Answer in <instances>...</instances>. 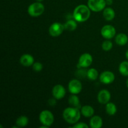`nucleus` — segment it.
Wrapping results in <instances>:
<instances>
[{
  "instance_id": "nucleus-1",
  "label": "nucleus",
  "mask_w": 128,
  "mask_h": 128,
  "mask_svg": "<svg viewBox=\"0 0 128 128\" xmlns=\"http://www.w3.org/2000/svg\"><path fill=\"white\" fill-rule=\"evenodd\" d=\"M80 109L76 107L66 108L62 112V118L65 121L70 124H74L77 123L81 118Z\"/></svg>"
},
{
  "instance_id": "nucleus-2",
  "label": "nucleus",
  "mask_w": 128,
  "mask_h": 128,
  "mask_svg": "<svg viewBox=\"0 0 128 128\" xmlns=\"http://www.w3.org/2000/svg\"><path fill=\"white\" fill-rule=\"evenodd\" d=\"M91 16V10L88 6L80 4L75 8L72 13L73 18L77 22H83L89 20Z\"/></svg>"
},
{
  "instance_id": "nucleus-3",
  "label": "nucleus",
  "mask_w": 128,
  "mask_h": 128,
  "mask_svg": "<svg viewBox=\"0 0 128 128\" xmlns=\"http://www.w3.org/2000/svg\"><path fill=\"white\" fill-rule=\"evenodd\" d=\"M44 6L41 2H33L29 6L28 13L32 17H38L44 12Z\"/></svg>"
},
{
  "instance_id": "nucleus-4",
  "label": "nucleus",
  "mask_w": 128,
  "mask_h": 128,
  "mask_svg": "<svg viewBox=\"0 0 128 128\" xmlns=\"http://www.w3.org/2000/svg\"><path fill=\"white\" fill-rule=\"evenodd\" d=\"M39 120L42 125L50 127L54 121V117L52 112L49 110H44L41 111L39 116Z\"/></svg>"
},
{
  "instance_id": "nucleus-5",
  "label": "nucleus",
  "mask_w": 128,
  "mask_h": 128,
  "mask_svg": "<svg viewBox=\"0 0 128 128\" xmlns=\"http://www.w3.org/2000/svg\"><path fill=\"white\" fill-rule=\"evenodd\" d=\"M106 0H88V6L91 11L94 12H100L102 11L106 7Z\"/></svg>"
},
{
  "instance_id": "nucleus-6",
  "label": "nucleus",
  "mask_w": 128,
  "mask_h": 128,
  "mask_svg": "<svg viewBox=\"0 0 128 128\" xmlns=\"http://www.w3.org/2000/svg\"><path fill=\"white\" fill-rule=\"evenodd\" d=\"M64 30V25L59 22H55L50 26L48 32L52 37H58L63 32Z\"/></svg>"
},
{
  "instance_id": "nucleus-7",
  "label": "nucleus",
  "mask_w": 128,
  "mask_h": 128,
  "mask_svg": "<svg viewBox=\"0 0 128 128\" xmlns=\"http://www.w3.org/2000/svg\"><path fill=\"white\" fill-rule=\"evenodd\" d=\"M101 36L106 40H111L116 35V30L112 25L107 24L101 28Z\"/></svg>"
},
{
  "instance_id": "nucleus-8",
  "label": "nucleus",
  "mask_w": 128,
  "mask_h": 128,
  "mask_svg": "<svg viewBox=\"0 0 128 128\" xmlns=\"http://www.w3.org/2000/svg\"><path fill=\"white\" fill-rule=\"evenodd\" d=\"M82 85L81 81L76 79L70 81L68 83V90L72 94H78L81 92Z\"/></svg>"
},
{
  "instance_id": "nucleus-9",
  "label": "nucleus",
  "mask_w": 128,
  "mask_h": 128,
  "mask_svg": "<svg viewBox=\"0 0 128 128\" xmlns=\"http://www.w3.org/2000/svg\"><path fill=\"white\" fill-rule=\"evenodd\" d=\"M92 56L90 54V53H83L81 55L78 60V66L80 68H86L90 66L92 64Z\"/></svg>"
},
{
  "instance_id": "nucleus-10",
  "label": "nucleus",
  "mask_w": 128,
  "mask_h": 128,
  "mask_svg": "<svg viewBox=\"0 0 128 128\" xmlns=\"http://www.w3.org/2000/svg\"><path fill=\"white\" fill-rule=\"evenodd\" d=\"M100 80L104 84H110L113 82L115 80V75L112 71H103L100 74Z\"/></svg>"
},
{
  "instance_id": "nucleus-11",
  "label": "nucleus",
  "mask_w": 128,
  "mask_h": 128,
  "mask_svg": "<svg viewBox=\"0 0 128 128\" xmlns=\"http://www.w3.org/2000/svg\"><path fill=\"white\" fill-rule=\"evenodd\" d=\"M52 94L57 100H62L66 95V89L61 84L56 85L52 88Z\"/></svg>"
},
{
  "instance_id": "nucleus-12",
  "label": "nucleus",
  "mask_w": 128,
  "mask_h": 128,
  "mask_svg": "<svg viewBox=\"0 0 128 128\" xmlns=\"http://www.w3.org/2000/svg\"><path fill=\"white\" fill-rule=\"evenodd\" d=\"M111 95L110 91L107 90H102L98 92V101L101 104H106L110 102Z\"/></svg>"
},
{
  "instance_id": "nucleus-13",
  "label": "nucleus",
  "mask_w": 128,
  "mask_h": 128,
  "mask_svg": "<svg viewBox=\"0 0 128 128\" xmlns=\"http://www.w3.org/2000/svg\"><path fill=\"white\" fill-rule=\"evenodd\" d=\"M20 62L21 65L25 67H30L32 66L34 62V59L32 55L30 54H24L21 56L20 59Z\"/></svg>"
},
{
  "instance_id": "nucleus-14",
  "label": "nucleus",
  "mask_w": 128,
  "mask_h": 128,
  "mask_svg": "<svg viewBox=\"0 0 128 128\" xmlns=\"http://www.w3.org/2000/svg\"><path fill=\"white\" fill-rule=\"evenodd\" d=\"M103 124L102 118L99 116H93L90 121V126L91 128H101Z\"/></svg>"
},
{
  "instance_id": "nucleus-15",
  "label": "nucleus",
  "mask_w": 128,
  "mask_h": 128,
  "mask_svg": "<svg viewBox=\"0 0 128 128\" xmlns=\"http://www.w3.org/2000/svg\"><path fill=\"white\" fill-rule=\"evenodd\" d=\"M81 114L86 118H91L93 116L94 113V110L93 108L90 105H85L82 106L80 109Z\"/></svg>"
},
{
  "instance_id": "nucleus-16",
  "label": "nucleus",
  "mask_w": 128,
  "mask_h": 128,
  "mask_svg": "<svg viewBox=\"0 0 128 128\" xmlns=\"http://www.w3.org/2000/svg\"><path fill=\"white\" fill-rule=\"evenodd\" d=\"M103 17L106 21H112L114 19L115 16H116V13H115L114 10L112 8L110 7L105 8L103 10Z\"/></svg>"
},
{
  "instance_id": "nucleus-17",
  "label": "nucleus",
  "mask_w": 128,
  "mask_h": 128,
  "mask_svg": "<svg viewBox=\"0 0 128 128\" xmlns=\"http://www.w3.org/2000/svg\"><path fill=\"white\" fill-rule=\"evenodd\" d=\"M128 37L124 33H120L117 34L115 38V42L119 46H124L127 44Z\"/></svg>"
},
{
  "instance_id": "nucleus-18",
  "label": "nucleus",
  "mask_w": 128,
  "mask_h": 128,
  "mask_svg": "<svg viewBox=\"0 0 128 128\" xmlns=\"http://www.w3.org/2000/svg\"><path fill=\"white\" fill-rule=\"evenodd\" d=\"M68 102L72 107H76L79 109H81V107L80 106V99H79L77 94H71V95L70 96L68 99Z\"/></svg>"
},
{
  "instance_id": "nucleus-19",
  "label": "nucleus",
  "mask_w": 128,
  "mask_h": 128,
  "mask_svg": "<svg viewBox=\"0 0 128 128\" xmlns=\"http://www.w3.org/2000/svg\"><path fill=\"white\" fill-rule=\"evenodd\" d=\"M29 123V119L26 116H21L17 118L16 121V126L18 128L26 127Z\"/></svg>"
},
{
  "instance_id": "nucleus-20",
  "label": "nucleus",
  "mask_w": 128,
  "mask_h": 128,
  "mask_svg": "<svg viewBox=\"0 0 128 128\" xmlns=\"http://www.w3.org/2000/svg\"><path fill=\"white\" fill-rule=\"evenodd\" d=\"M106 113L110 116H113L117 112V107L113 102H109L106 104Z\"/></svg>"
},
{
  "instance_id": "nucleus-21",
  "label": "nucleus",
  "mask_w": 128,
  "mask_h": 128,
  "mask_svg": "<svg viewBox=\"0 0 128 128\" xmlns=\"http://www.w3.org/2000/svg\"><path fill=\"white\" fill-rule=\"evenodd\" d=\"M64 25L65 30L69 31H74L78 27L77 21L74 19V20H68Z\"/></svg>"
},
{
  "instance_id": "nucleus-22",
  "label": "nucleus",
  "mask_w": 128,
  "mask_h": 128,
  "mask_svg": "<svg viewBox=\"0 0 128 128\" xmlns=\"http://www.w3.org/2000/svg\"><path fill=\"white\" fill-rule=\"evenodd\" d=\"M86 76L88 78L92 81L96 80L99 77V72L95 68H90L86 72Z\"/></svg>"
},
{
  "instance_id": "nucleus-23",
  "label": "nucleus",
  "mask_w": 128,
  "mask_h": 128,
  "mask_svg": "<svg viewBox=\"0 0 128 128\" xmlns=\"http://www.w3.org/2000/svg\"><path fill=\"white\" fill-rule=\"evenodd\" d=\"M119 71L124 76H128V61H124L119 66Z\"/></svg>"
},
{
  "instance_id": "nucleus-24",
  "label": "nucleus",
  "mask_w": 128,
  "mask_h": 128,
  "mask_svg": "<svg viewBox=\"0 0 128 128\" xmlns=\"http://www.w3.org/2000/svg\"><path fill=\"white\" fill-rule=\"evenodd\" d=\"M112 42L110 40H106L102 43V49L105 51H109L112 48Z\"/></svg>"
},
{
  "instance_id": "nucleus-25",
  "label": "nucleus",
  "mask_w": 128,
  "mask_h": 128,
  "mask_svg": "<svg viewBox=\"0 0 128 128\" xmlns=\"http://www.w3.org/2000/svg\"><path fill=\"white\" fill-rule=\"evenodd\" d=\"M32 66V70L36 72H40L43 69V65L40 62H34Z\"/></svg>"
},
{
  "instance_id": "nucleus-26",
  "label": "nucleus",
  "mask_w": 128,
  "mask_h": 128,
  "mask_svg": "<svg viewBox=\"0 0 128 128\" xmlns=\"http://www.w3.org/2000/svg\"><path fill=\"white\" fill-rule=\"evenodd\" d=\"M72 128H88L89 126L88 124H86L85 122H78L77 123L74 124L73 125Z\"/></svg>"
},
{
  "instance_id": "nucleus-27",
  "label": "nucleus",
  "mask_w": 128,
  "mask_h": 128,
  "mask_svg": "<svg viewBox=\"0 0 128 128\" xmlns=\"http://www.w3.org/2000/svg\"><path fill=\"white\" fill-rule=\"evenodd\" d=\"M56 99L54 98H50V100H48V104L49 105L51 106H55L56 104Z\"/></svg>"
},
{
  "instance_id": "nucleus-28",
  "label": "nucleus",
  "mask_w": 128,
  "mask_h": 128,
  "mask_svg": "<svg viewBox=\"0 0 128 128\" xmlns=\"http://www.w3.org/2000/svg\"><path fill=\"white\" fill-rule=\"evenodd\" d=\"M113 2V0H106V5H111Z\"/></svg>"
},
{
  "instance_id": "nucleus-29",
  "label": "nucleus",
  "mask_w": 128,
  "mask_h": 128,
  "mask_svg": "<svg viewBox=\"0 0 128 128\" xmlns=\"http://www.w3.org/2000/svg\"><path fill=\"white\" fill-rule=\"evenodd\" d=\"M125 55H126V59H127V60H128V50H127V51H126V54H125Z\"/></svg>"
},
{
  "instance_id": "nucleus-30",
  "label": "nucleus",
  "mask_w": 128,
  "mask_h": 128,
  "mask_svg": "<svg viewBox=\"0 0 128 128\" xmlns=\"http://www.w3.org/2000/svg\"><path fill=\"white\" fill-rule=\"evenodd\" d=\"M126 86H127L128 88V78L127 81H126Z\"/></svg>"
},
{
  "instance_id": "nucleus-31",
  "label": "nucleus",
  "mask_w": 128,
  "mask_h": 128,
  "mask_svg": "<svg viewBox=\"0 0 128 128\" xmlns=\"http://www.w3.org/2000/svg\"><path fill=\"white\" fill-rule=\"evenodd\" d=\"M43 0H36V1H38V2H41V1H42Z\"/></svg>"
}]
</instances>
